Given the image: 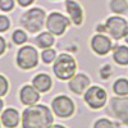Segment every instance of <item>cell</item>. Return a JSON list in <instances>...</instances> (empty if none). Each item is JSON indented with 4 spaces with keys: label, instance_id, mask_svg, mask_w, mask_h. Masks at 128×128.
Here are the masks:
<instances>
[{
    "label": "cell",
    "instance_id": "obj_6",
    "mask_svg": "<svg viewBox=\"0 0 128 128\" xmlns=\"http://www.w3.org/2000/svg\"><path fill=\"white\" fill-rule=\"evenodd\" d=\"M38 63V52L34 46H23L18 50L17 64L22 69H32Z\"/></svg>",
    "mask_w": 128,
    "mask_h": 128
},
{
    "label": "cell",
    "instance_id": "obj_8",
    "mask_svg": "<svg viewBox=\"0 0 128 128\" xmlns=\"http://www.w3.org/2000/svg\"><path fill=\"white\" fill-rule=\"evenodd\" d=\"M68 26H69V19L67 17H64L63 14H60V13L52 12L48 17L46 28L52 35H58V36L63 35Z\"/></svg>",
    "mask_w": 128,
    "mask_h": 128
},
{
    "label": "cell",
    "instance_id": "obj_4",
    "mask_svg": "<svg viewBox=\"0 0 128 128\" xmlns=\"http://www.w3.org/2000/svg\"><path fill=\"white\" fill-rule=\"evenodd\" d=\"M127 30H128V22L119 16L109 17L105 22V31L114 40L124 38V36L127 34Z\"/></svg>",
    "mask_w": 128,
    "mask_h": 128
},
{
    "label": "cell",
    "instance_id": "obj_14",
    "mask_svg": "<svg viewBox=\"0 0 128 128\" xmlns=\"http://www.w3.org/2000/svg\"><path fill=\"white\" fill-rule=\"evenodd\" d=\"M20 122V115L14 108H8L2 114V123L6 128H16Z\"/></svg>",
    "mask_w": 128,
    "mask_h": 128
},
{
    "label": "cell",
    "instance_id": "obj_3",
    "mask_svg": "<svg viewBox=\"0 0 128 128\" xmlns=\"http://www.w3.org/2000/svg\"><path fill=\"white\" fill-rule=\"evenodd\" d=\"M45 22V12L40 8H34L26 12L22 18H20V23L22 26L31 34H36L38 32Z\"/></svg>",
    "mask_w": 128,
    "mask_h": 128
},
{
    "label": "cell",
    "instance_id": "obj_19",
    "mask_svg": "<svg viewBox=\"0 0 128 128\" xmlns=\"http://www.w3.org/2000/svg\"><path fill=\"white\" fill-rule=\"evenodd\" d=\"M110 9L115 14H124L128 12V0H110Z\"/></svg>",
    "mask_w": 128,
    "mask_h": 128
},
{
    "label": "cell",
    "instance_id": "obj_15",
    "mask_svg": "<svg viewBox=\"0 0 128 128\" xmlns=\"http://www.w3.org/2000/svg\"><path fill=\"white\" fill-rule=\"evenodd\" d=\"M51 78L46 73H38L37 76L34 77V81H32V86L38 92H48L51 88Z\"/></svg>",
    "mask_w": 128,
    "mask_h": 128
},
{
    "label": "cell",
    "instance_id": "obj_30",
    "mask_svg": "<svg viewBox=\"0 0 128 128\" xmlns=\"http://www.w3.org/2000/svg\"><path fill=\"white\" fill-rule=\"evenodd\" d=\"M3 105H4V104H3V100L0 99V113H2V110H3Z\"/></svg>",
    "mask_w": 128,
    "mask_h": 128
},
{
    "label": "cell",
    "instance_id": "obj_26",
    "mask_svg": "<svg viewBox=\"0 0 128 128\" xmlns=\"http://www.w3.org/2000/svg\"><path fill=\"white\" fill-rule=\"evenodd\" d=\"M110 72H112L110 66H105L104 68L100 69V76H101L104 80H106V78H109V77H110Z\"/></svg>",
    "mask_w": 128,
    "mask_h": 128
},
{
    "label": "cell",
    "instance_id": "obj_7",
    "mask_svg": "<svg viewBox=\"0 0 128 128\" xmlns=\"http://www.w3.org/2000/svg\"><path fill=\"white\" fill-rule=\"evenodd\" d=\"M51 108L55 115H58L59 118H69L74 113V104L66 95L56 96L51 102Z\"/></svg>",
    "mask_w": 128,
    "mask_h": 128
},
{
    "label": "cell",
    "instance_id": "obj_31",
    "mask_svg": "<svg viewBox=\"0 0 128 128\" xmlns=\"http://www.w3.org/2000/svg\"><path fill=\"white\" fill-rule=\"evenodd\" d=\"M124 40H126V42L128 44V30H127V34H126V36H124Z\"/></svg>",
    "mask_w": 128,
    "mask_h": 128
},
{
    "label": "cell",
    "instance_id": "obj_20",
    "mask_svg": "<svg viewBox=\"0 0 128 128\" xmlns=\"http://www.w3.org/2000/svg\"><path fill=\"white\" fill-rule=\"evenodd\" d=\"M41 59L45 64H50L56 59V52L52 49H45L44 51L41 52Z\"/></svg>",
    "mask_w": 128,
    "mask_h": 128
},
{
    "label": "cell",
    "instance_id": "obj_21",
    "mask_svg": "<svg viewBox=\"0 0 128 128\" xmlns=\"http://www.w3.org/2000/svg\"><path fill=\"white\" fill-rule=\"evenodd\" d=\"M12 38H13V41L16 42L17 45H22V44H24V42L27 41V35H26V32H23L22 30H16L13 32Z\"/></svg>",
    "mask_w": 128,
    "mask_h": 128
},
{
    "label": "cell",
    "instance_id": "obj_24",
    "mask_svg": "<svg viewBox=\"0 0 128 128\" xmlns=\"http://www.w3.org/2000/svg\"><path fill=\"white\" fill-rule=\"evenodd\" d=\"M14 6V2L13 0H0V9L4 12H9L12 10Z\"/></svg>",
    "mask_w": 128,
    "mask_h": 128
},
{
    "label": "cell",
    "instance_id": "obj_2",
    "mask_svg": "<svg viewBox=\"0 0 128 128\" xmlns=\"http://www.w3.org/2000/svg\"><path fill=\"white\" fill-rule=\"evenodd\" d=\"M76 69H77L76 60L73 59V56H70L69 54H66V52L60 54L55 59L54 67H52L55 76L62 81L70 80L76 74Z\"/></svg>",
    "mask_w": 128,
    "mask_h": 128
},
{
    "label": "cell",
    "instance_id": "obj_10",
    "mask_svg": "<svg viewBox=\"0 0 128 128\" xmlns=\"http://www.w3.org/2000/svg\"><path fill=\"white\" fill-rule=\"evenodd\" d=\"M91 48L98 55H106L113 49V42L108 36L98 34L91 40Z\"/></svg>",
    "mask_w": 128,
    "mask_h": 128
},
{
    "label": "cell",
    "instance_id": "obj_25",
    "mask_svg": "<svg viewBox=\"0 0 128 128\" xmlns=\"http://www.w3.org/2000/svg\"><path fill=\"white\" fill-rule=\"evenodd\" d=\"M10 27V22L5 16H0V32H4Z\"/></svg>",
    "mask_w": 128,
    "mask_h": 128
},
{
    "label": "cell",
    "instance_id": "obj_5",
    "mask_svg": "<svg viewBox=\"0 0 128 128\" xmlns=\"http://www.w3.org/2000/svg\"><path fill=\"white\" fill-rule=\"evenodd\" d=\"M83 99L91 109H101L106 104L108 95H106V91L102 87L91 86L86 90V92L83 95Z\"/></svg>",
    "mask_w": 128,
    "mask_h": 128
},
{
    "label": "cell",
    "instance_id": "obj_18",
    "mask_svg": "<svg viewBox=\"0 0 128 128\" xmlns=\"http://www.w3.org/2000/svg\"><path fill=\"white\" fill-rule=\"evenodd\" d=\"M113 91L116 96H128V80L118 78L113 83Z\"/></svg>",
    "mask_w": 128,
    "mask_h": 128
},
{
    "label": "cell",
    "instance_id": "obj_12",
    "mask_svg": "<svg viewBox=\"0 0 128 128\" xmlns=\"http://www.w3.org/2000/svg\"><path fill=\"white\" fill-rule=\"evenodd\" d=\"M19 99H20V102H22L23 105H27V106L35 105L40 100V94L34 86L26 84V86H23L22 88H20Z\"/></svg>",
    "mask_w": 128,
    "mask_h": 128
},
{
    "label": "cell",
    "instance_id": "obj_9",
    "mask_svg": "<svg viewBox=\"0 0 128 128\" xmlns=\"http://www.w3.org/2000/svg\"><path fill=\"white\" fill-rule=\"evenodd\" d=\"M110 109L115 118L128 126V96H118L110 100Z\"/></svg>",
    "mask_w": 128,
    "mask_h": 128
},
{
    "label": "cell",
    "instance_id": "obj_16",
    "mask_svg": "<svg viewBox=\"0 0 128 128\" xmlns=\"http://www.w3.org/2000/svg\"><path fill=\"white\" fill-rule=\"evenodd\" d=\"M113 59L119 66H128V46H116L113 52Z\"/></svg>",
    "mask_w": 128,
    "mask_h": 128
},
{
    "label": "cell",
    "instance_id": "obj_22",
    "mask_svg": "<svg viewBox=\"0 0 128 128\" xmlns=\"http://www.w3.org/2000/svg\"><path fill=\"white\" fill-rule=\"evenodd\" d=\"M94 128H114V124L106 118H100L95 122Z\"/></svg>",
    "mask_w": 128,
    "mask_h": 128
},
{
    "label": "cell",
    "instance_id": "obj_29",
    "mask_svg": "<svg viewBox=\"0 0 128 128\" xmlns=\"http://www.w3.org/2000/svg\"><path fill=\"white\" fill-rule=\"evenodd\" d=\"M51 128H66V127L62 124H55V126H51Z\"/></svg>",
    "mask_w": 128,
    "mask_h": 128
},
{
    "label": "cell",
    "instance_id": "obj_11",
    "mask_svg": "<svg viewBox=\"0 0 128 128\" xmlns=\"http://www.w3.org/2000/svg\"><path fill=\"white\" fill-rule=\"evenodd\" d=\"M90 86V78L83 73H78L76 76H73L68 83V87L69 90L76 94V95H81L86 91Z\"/></svg>",
    "mask_w": 128,
    "mask_h": 128
},
{
    "label": "cell",
    "instance_id": "obj_23",
    "mask_svg": "<svg viewBox=\"0 0 128 128\" xmlns=\"http://www.w3.org/2000/svg\"><path fill=\"white\" fill-rule=\"evenodd\" d=\"M9 90V83H8V80L0 74V98L4 96Z\"/></svg>",
    "mask_w": 128,
    "mask_h": 128
},
{
    "label": "cell",
    "instance_id": "obj_13",
    "mask_svg": "<svg viewBox=\"0 0 128 128\" xmlns=\"http://www.w3.org/2000/svg\"><path fill=\"white\" fill-rule=\"evenodd\" d=\"M66 8H67V12L72 19V22L74 24L80 26L83 20V12H82V8L80 6V4H77L74 0H67Z\"/></svg>",
    "mask_w": 128,
    "mask_h": 128
},
{
    "label": "cell",
    "instance_id": "obj_1",
    "mask_svg": "<svg viewBox=\"0 0 128 128\" xmlns=\"http://www.w3.org/2000/svg\"><path fill=\"white\" fill-rule=\"evenodd\" d=\"M22 128H51L54 118L45 105L35 104L24 109L22 114Z\"/></svg>",
    "mask_w": 128,
    "mask_h": 128
},
{
    "label": "cell",
    "instance_id": "obj_17",
    "mask_svg": "<svg viewBox=\"0 0 128 128\" xmlns=\"http://www.w3.org/2000/svg\"><path fill=\"white\" fill-rule=\"evenodd\" d=\"M52 44H54V37H52V34L50 32H42L36 37V45L41 49H49Z\"/></svg>",
    "mask_w": 128,
    "mask_h": 128
},
{
    "label": "cell",
    "instance_id": "obj_27",
    "mask_svg": "<svg viewBox=\"0 0 128 128\" xmlns=\"http://www.w3.org/2000/svg\"><path fill=\"white\" fill-rule=\"evenodd\" d=\"M5 49H6V42H5V40H4L2 36H0V55L4 54Z\"/></svg>",
    "mask_w": 128,
    "mask_h": 128
},
{
    "label": "cell",
    "instance_id": "obj_28",
    "mask_svg": "<svg viewBox=\"0 0 128 128\" xmlns=\"http://www.w3.org/2000/svg\"><path fill=\"white\" fill-rule=\"evenodd\" d=\"M34 2H35V0H18V4H19L20 6H28V5H31Z\"/></svg>",
    "mask_w": 128,
    "mask_h": 128
}]
</instances>
